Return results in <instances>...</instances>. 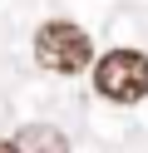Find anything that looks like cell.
I'll list each match as a JSON object with an SVG mask.
<instances>
[{"label": "cell", "instance_id": "cell-1", "mask_svg": "<svg viewBox=\"0 0 148 153\" xmlns=\"http://www.w3.org/2000/svg\"><path fill=\"white\" fill-rule=\"evenodd\" d=\"M35 59L45 69H54V74H79L94 59V40L74 20H45L35 30Z\"/></svg>", "mask_w": 148, "mask_h": 153}, {"label": "cell", "instance_id": "cell-2", "mask_svg": "<svg viewBox=\"0 0 148 153\" xmlns=\"http://www.w3.org/2000/svg\"><path fill=\"white\" fill-rule=\"evenodd\" d=\"M94 89L114 104L148 99V54L143 50H109L94 64Z\"/></svg>", "mask_w": 148, "mask_h": 153}, {"label": "cell", "instance_id": "cell-3", "mask_svg": "<svg viewBox=\"0 0 148 153\" xmlns=\"http://www.w3.org/2000/svg\"><path fill=\"white\" fill-rule=\"evenodd\" d=\"M0 153H69V138L49 123H30L15 138H0Z\"/></svg>", "mask_w": 148, "mask_h": 153}]
</instances>
